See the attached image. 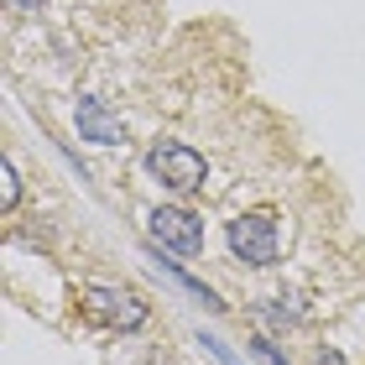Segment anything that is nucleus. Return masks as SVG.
I'll return each instance as SVG.
<instances>
[{
	"label": "nucleus",
	"mask_w": 365,
	"mask_h": 365,
	"mask_svg": "<svg viewBox=\"0 0 365 365\" xmlns=\"http://www.w3.org/2000/svg\"><path fill=\"white\" fill-rule=\"evenodd\" d=\"M225 245H230V256L245 261V267H272L277 251H282V235H277V220L272 214H240V220H230L225 230Z\"/></svg>",
	"instance_id": "f257e3e1"
},
{
	"label": "nucleus",
	"mask_w": 365,
	"mask_h": 365,
	"mask_svg": "<svg viewBox=\"0 0 365 365\" xmlns=\"http://www.w3.org/2000/svg\"><path fill=\"white\" fill-rule=\"evenodd\" d=\"M146 173H152L162 188H178V193H193V188H204V157L193 152L188 141H157L152 152H146Z\"/></svg>",
	"instance_id": "f03ea898"
},
{
	"label": "nucleus",
	"mask_w": 365,
	"mask_h": 365,
	"mask_svg": "<svg viewBox=\"0 0 365 365\" xmlns=\"http://www.w3.org/2000/svg\"><path fill=\"white\" fill-rule=\"evenodd\" d=\"M146 235H152L157 251H173V256H198L204 251V220L188 209H152L146 214Z\"/></svg>",
	"instance_id": "7ed1b4c3"
},
{
	"label": "nucleus",
	"mask_w": 365,
	"mask_h": 365,
	"mask_svg": "<svg viewBox=\"0 0 365 365\" xmlns=\"http://www.w3.org/2000/svg\"><path fill=\"white\" fill-rule=\"evenodd\" d=\"M84 308L94 313V319H105L115 329H141L146 324V303L136 292H120V287H84Z\"/></svg>",
	"instance_id": "20e7f679"
},
{
	"label": "nucleus",
	"mask_w": 365,
	"mask_h": 365,
	"mask_svg": "<svg viewBox=\"0 0 365 365\" xmlns=\"http://www.w3.org/2000/svg\"><path fill=\"white\" fill-rule=\"evenodd\" d=\"M73 125H78V136L94 141V146H115V141L125 136L120 115H115L105 99H94V94H78V105H73Z\"/></svg>",
	"instance_id": "39448f33"
},
{
	"label": "nucleus",
	"mask_w": 365,
	"mask_h": 365,
	"mask_svg": "<svg viewBox=\"0 0 365 365\" xmlns=\"http://www.w3.org/2000/svg\"><path fill=\"white\" fill-rule=\"evenodd\" d=\"M152 261H157V272H162V277H168V282H178V287H182V292H193V297H198V303H204L209 313H225V297H220V292H214V287H204V282H198V277H188V272H182V267H173V261H168V256H162V251H157V245H152Z\"/></svg>",
	"instance_id": "423d86ee"
},
{
	"label": "nucleus",
	"mask_w": 365,
	"mask_h": 365,
	"mask_svg": "<svg viewBox=\"0 0 365 365\" xmlns=\"http://www.w3.org/2000/svg\"><path fill=\"white\" fill-rule=\"evenodd\" d=\"M0 204L6 209L21 204V173H16V162H0Z\"/></svg>",
	"instance_id": "0eeeda50"
},
{
	"label": "nucleus",
	"mask_w": 365,
	"mask_h": 365,
	"mask_svg": "<svg viewBox=\"0 0 365 365\" xmlns=\"http://www.w3.org/2000/svg\"><path fill=\"white\" fill-rule=\"evenodd\" d=\"M198 344H204V350H209L214 360H220V365H240V360H235V350H230L225 339H214V334H204V329H198Z\"/></svg>",
	"instance_id": "6e6552de"
},
{
	"label": "nucleus",
	"mask_w": 365,
	"mask_h": 365,
	"mask_svg": "<svg viewBox=\"0 0 365 365\" xmlns=\"http://www.w3.org/2000/svg\"><path fill=\"white\" fill-rule=\"evenodd\" d=\"M272 324H297V297H277L272 303Z\"/></svg>",
	"instance_id": "1a4fd4ad"
},
{
	"label": "nucleus",
	"mask_w": 365,
	"mask_h": 365,
	"mask_svg": "<svg viewBox=\"0 0 365 365\" xmlns=\"http://www.w3.org/2000/svg\"><path fill=\"white\" fill-rule=\"evenodd\" d=\"M251 350H256L261 360H267V365H287V360H282V355L272 350V344H267V339H256V344H251Z\"/></svg>",
	"instance_id": "9d476101"
},
{
	"label": "nucleus",
	"mask_w": 365,
	"mask_h": 365,
	"mask_svg": "<svg viewBox=\"0 0 365 365\" xmlns=\"http://www.w3.org/2000/svg\"><path fill=\"white\" fill-rule=\"evenodd\" d=\"M6 6H16V11H37L42 0H6Z\"/></svg>",
	"instance_id": "9b49d317"
}]
</instances>
